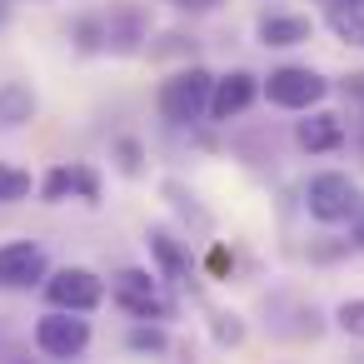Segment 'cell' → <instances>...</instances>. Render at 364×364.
I'll use <instances>...</instances> for the list:
<instances>
[{
  "mask_svg": "<svg viewBox=\"0 0 364 364\" xmlns=\"http://www.w3.org/2000/svg\"><path fill=\"white\" fill-rule=\"evenodd\" d=\"M95 31H100V46L115 50V55H130V50L145 41V21H140L135 6H110V16L95 21Z\"/></svg>",
  "mask_w": 364,
  "mask_h": 364,
  "instance_id": "30bf717a",
  "label": "cell"
},
{
  "mask_svg": "<svg viewBox=\"0 0 364 364\" xmlns=\"http://www.w3.org/2000/svg\"><path fill=\"white\" fill-rule=\"evenodd\" d=\"M46 274H50V259L36 240L0 245V289H36L46 284Z\"/></svg>",
  "mask_w": 364,
  "mask_h": 364,
  "instance_id": "8992f818",
  "label": "cell"
},
{
  "mask_svg": "<svg viewBox=\"0 0 364 364\" xmlns=\"http://www.w3.org/2000/svg\"><path fill=\"white\" fill-rule=\"evenodd\" d=\"M334 6H354V11H359V6H364V0H334Z\"/></svg>",
  "mask_w": 364,
  "mask_h": 364,
  "instance_id": "44dd1931",
  "label": "cell"
},
{
  "mask_svg": "<svg viewBox=\"0 0 364 364\" xmlns=\"http://www.w3.org/2000/svg\"><path fill=\"white\" fill-rule=\"evenodd\" d=\"M46 299H50V309H75V314H90V309H100V299H105V279H100L95 269L65 264V269L46 274Z\"/></svg>",
  "mask_w": 364,
  "mask_h": 364,
  "instance_id": "277c9868",
  "label": "cell"
},
{
  "mask_svg": "<svg viewBox=\"0 0 364 364\" xmlns=\"http://www.w3.org/2000/svg\"><path fill=\"white\" fill-rule=\"evenodd\" d=\"M210 90H215V75L205 65H185L160 85V115L170 125H195L210 115Z\"/></svg>",
  "mask_w": 364,
  "mask_h": 364,
  "instance_id": "7a4b0ae2",
  "label": "cell"
},
{
  "mask_svg": "<svg viewBox=\"0 0 364 364\" xmlns=\"http://www.w3.org/2000/svg\"><path fill=\"white\" fill-rule=\"evenodd\" d=\"M110 299H115L120 309H130L135 319H165V314H170V304L160 299L150 269H120V274L110 279Z\"/></svg>",
  "mask_w": 364,
  "mask_h": 364,
  "instance_id": "52a82bcc",
  "label": "cell"
},
{
  "mask_svg": "<svg viewBox=\"0 0 364 364\" xmlns=\"http://www.w3.org/2000/svg\"><path fill=\"white\" fill-rule=\"evenodd\" d=\"M259 90H264L269 105H279V110H314V105L329 95V80H324L319 70H309V65H279V70L264 75Z\"/></svg>",
  "mask_w": 364,
  "mask_h": 364,
  "instance_id": "3957f363",
  "label": "cell"
},
{
  "mask_svg": "<svg viewBox=\"0 0 364 364\" xmlns=\"http://www.w3.org/2000/svg\"><path fill=\"white\" fill-rule=\"evenodd\" d=\"M354 245H359V250H364V210H359V215H354Z\"/></svg>",
  "mask_w": 364,
  "mask_h": 364,
  "instance_id": "d6986e66",
  "label": "cell"
},
{
  "mask_svg": "<svg viewBox=\"0 0 364 364\" xmlns=\"http://www.w3.org/2000/svg\"><path fill=\"white\" fill-rule=\"evenodd\" d=\"M125 344L140 349V354H165V349H170V334H165L160 324H140V329L125 334Z\"/></svg>",
  "mask_w": 364,
  "mask_h": 364,
  "instance_id": "9a60e30c",
  "label": "cell"
},
{
  "mask_svg": "<svg viewBox=\"0 0 364 364\" xmlns=\"http://www.w3.org/2000/svg\"><path fill=\"white\" fill-rule=\"evenodd\" d=\"M170 6H210V0H170Z\"/></svg>",
  "mask_w": 364,
  "mask_h": 364,
  "instance_id": "ffe728a7",
  "label": "cell"
},
{
  "mask_svg": "<svg viewBox=\"0 0 364 364\" xmlns=\"http://www.w3.org/2000/svg\"><path fill=\"white\" fill-rule=\"evenodd\" d=\"M304 115H309V120L294 125V145H299V150H309V155H329V150L344 145V120H339L334 110H304Z\"/></svg>",
  "mask_w": 364,
  "mask_h": 364,
  "instance_id": "8fae6325",
  "label": "cell"
},
{
  "mask_svg": "<svg viewBox=\"0 0 364 364\" xmlns=\"http://www.w3.org/2000/svg\"><path fill=\"white\" fill-rule=\"evenodd\" d=\"M259 95V75L250 70H230V75H215V90H210V120H235L255 105Z\"/></svg>",
  "mask_w": 364,
  "mask_h": 364,
  "instance_id": "ba28073f",
  "label": "cell"
},
{
  "mask_svg": "<svg viewBox=\"0 0 364 364\" xmlns=\"http://www.w3.org/2000/svg\"><path fill=\"white\" fill-rule=\"evenodd\" d=\"M240 334H245V329L235 324V314H230V324H215V339H220V344H240Z\"/></svg>",
  "mask_w": 364,
  "mask_h": 364,
  "instance_id": "ac0fdd59",
  "label": "cell"
},
{
  "mask_svg": "<svg viewBox=\"0 0 364 364\" xmlns=\"http://www.w3.org/2000/svg\"><path fill=\"white\" fill-rule=\"evenodd\" d=\"M255 31H259L264 46H279V50H284V46H304V41L314 36V21H309V16H259Z\"/></svg>",
  "mask_w": 364,
  "mask_h": 364,
  "instance_id": "7c38bea8",
  "label": "cell"
},
{
  "mask_svg": "<svg viewBox=\"0 0 364 364\" xmlns=\"http://www.w3.org/2000/svg\"><path fill=\"white\" fill-rule=\"evenodd\" d=\"M85 344H90V324H85L75 309H50V314H41V324H36V349H41V354H50V359H75V354H85Z\"/></svg>",
  "mask_w": 364,
  "mask_h": 364,
  "instance_id": "5b68a950",
  "label": "cell"
},
{
  "mask_svg": "<svg viewBox=\"0 0 364 364\" xmlns=\"http://www.w3.org/2000/svg\"><path fill=\"white\" fill-rule=\"evenodd\" d=\"M304 210H309L319 225H344V220H354V215L364 210V190H359V180H349L344 170H319V175H309V185H304Z\"/></svg>",
  "mask_w": 364,
  "mask_h": 364,
  "instance_id": "6da1fadb",
  "label": "cell"
},
{
  "mask_svg": "<svg viewBox=\"0 0 364 364\" xmlns=\"http://www.w3.org/2000/svg\"><path fill=\"white\" fill-rule=\"evenodd\" d=\"M334 319H339L344 334H359V339H364V299H344Z\"/></svg>",
  "mask_w": 364,
  "mask_h": 364,
  "instance_id": "2e32d148",
  "label": "cell"
},
{
  "mask_svg": "<svg viewBox=\"0 0 364 364\" xmlns=\"http://www.w3.org/2000/svg\"><path fill=\"white\" fill-rule=\"evenodd\" d=\"M115 155H120V170H125V175H140V145H135V140H120Z\"/></svg>",
  "mask_w": 364,
  "mask_h": 364,
  "instance_id": "e0dca14e",
  "label": "cell"
},
{
  "mask_svg": "<svg viewBox=\"0 0 364 364\" xmlns=\"http://www.w3.org/2000/svg\"><path fill=\"white\" fill-rule=\"evenodd\" d=\"M16 200H31V175L16 165H0V205H16Z\"/></svg>",
  "mask_w": 364,
  "mask_h": 364,
  "instance_id": "5bb4252c",
  "label": "cell"
},
{
  "mask_svg": "<svg viewBox=\"0 0 364 364\" xmlns=\"http://www.w3.org/2000/svg\"><path fill=\"white\" fill-rule=\"evenodd\" d=\"M145 245H150V255H155V264H160V274H165V279H175V284H185V279H190V255L180 250V240H175L170 230H150V235H145Z\"/></svg>",
  "mask_w": 364,
  "mask_h": 364,
  "instance_id": "4fadbf2b",
  "label": "cell"
},
{
  "mask_svg": "<svg viewBox=\"0 0 364 364\" xmlns=\"http://www.w3.org/2000/svg\"><path fill=\"white\" fill-rule=\"evenodd\" d=\"M65 195L100 200V175H95L90 165H55V170L41 180V200H46V205H60Z\"/></svg>",
  "mask_w": 364,
  "mask_h": 364,
  "instance_id": "9c48e42d",
  "label": "cell"
}]
</instances>
